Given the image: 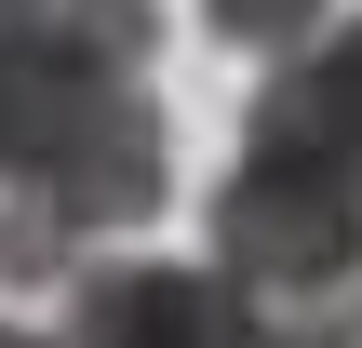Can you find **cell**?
<instances>
[{"label":"cell","instance_id":"1","mask_svg":"<svg viewBox=\"0 0 362 348\" xmlns=\"http://www.w3.org/2000/svg\"><path fill=\"white\" fill-rule=\"evenodd\" d=\"M215 282L255 308H336L362 295V161L282 121L269 94L242 107V161L215 188Z\"/></svg>","mask_w":362,"mask_h":348},{"label":"cell","instance_id":"2","mask_svg":"<svg viewBox=\"0 0 362 348\" xmlns=\"http://www.w3.org/2000/svg\"><path fill=\"white\" fill-rule=\"evenodd\" d=\"M255 295H228L215 268H121L81 255L67 268V335L54 348H242Z\"/></svg>","mask_w":362,"mask_h":348},{"label":"cell","instance_id":"3","mask_svg":"<svg viewBox=\"0 0 362 348\" xmlns=\"http://www.w3.org/2000/svg\"><path fill=\"white\" fill-rule=\"evenodd\" d=\"M202 27H215L242 67H296V54L336 27V0H202Z\"/></svg>","mask_w":362,"mask_h":348},{"label":"cell","instance_id":"4","mask_svg":"<svg viewBox=\"0 0 362 348\" xmlns=\"http://www.w3.org/2000/svg\"><path fill=\"white\" fill-rule=\"evenodd\" d=\"M322 348H362V295H336V308H322Z\"/></svg>","mask_w":362,"mask_h":348},{"label":"cell","instance_id":"5","mask_svg":"<svg viewBox=\"0 0 362 348\" xmlns=\"http://www.w3.org/2000/svg\"><path fill=\"white\" fill-rule=\"evenodd\" d=\"M0 348H54V335H40V322H0Z\"/></svg>","mask_w":362,"mask_h":348},{"label":"cell","instance_id":"6","mask_svg":"<svg viewBox=\"0 0 362 348\" xmlns=\"http://www.w3.org/2000/svg\"><path fill=\"white\" fill-rule=\"evenodd\" d=\"M13 13H40V0H0V27H13Z\"/></svg>","mask_w":362,"mask_h":348}]
</instances>
